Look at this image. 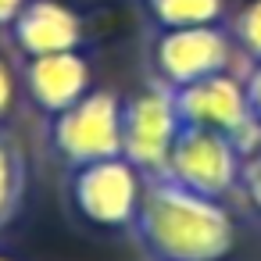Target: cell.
Here are the masks:
<instances>
[{
	"label": "cell",
	"instance_id": "4fadbf2b",
	"mask_svg": "<svg viewBox=\"0 0 261 261\" xmlns=\"http://www.w3.org/2000/svg\"><path fill=\"white\" fill-rule=\"evenodd\" d=\"M240 193L247 197V204L261 215V147L243 158V172H240Z\"/></svg>",
	"mask_w": 261,
	"mask_h": 261
},
{
	"label": "cell",
	"instance_id": "ba28073f",
	"mask_svg": "<svg viewBox=\"0 0 261 261\" xmlns=\"http://www.w3.org/2000/svg\"><path fill=\"white\" fill-rule=\"evenodd\" d=\"M22 86H25V97L43 115L54 118L90 93V61L79 50L29 58L22 68Z\"/></svg>",
	"mask_w": 261,
	"mask_h": 261
},
{
	"label": "cell",
	"instance_id": "3957f363",
	"mask_svg": "<svg viewBox=\"0 0 261 261\" xmlns=\"http://www.w3.org/2000/svg\"><path fill=\"white\" fill-rule=\"evenodd\" d=\"M179 129L182 122L175 111V93L165 83H154L122 100V158L143 179L165 175Z\"/></svg>",
	"mask_w": 261,
	"mask_h": 261
},
{
	"label": "cell",
	"instance_id": "8992f818",
	"mask_svg": "<svg viewBox=\"0 0 261 261\" xmlns=\"http://www.w3.org/2000/svg\"><path fill=\"white\" fill-rule=\"evenodd\" d=\"M240 172H243V154L240 147L211 129H197V125H182L175 136V147L168 154L165 165V179L211 197V200H225L229 193L240 190Z\"/></svg>",
	"mask_w": 261,
	"mask_h": 261
},
{
	"label": "cell",
	"instance_id": "5b68a950",
	"mask_svg": "<svg viewBox=\"0 0 261 261\" xmlns=\"http://www.w3.org/2000/svg\"><path fill=\"white\" fill-rule=\"evenodd\" d=\"M172 93H175V111H179L182 125H197V129H211V133L229 136L243 158H250L261 147V125L250 115L243 83L232 79L229 72L207 75V79L179 86Z\"/></svg>",
	"mask_w": 261,
	"mask_h": 261
},
{
	"label": "cell",
	"instance_id": "e0dca14e",
	"mask_svg": "<svg viewBox=\"0 0 261 261\" xmlns=\"http://www.w3.org/2000/svg\"><path fill=\"white\" fill-rule=\"evenodd\" d=\"M0 261H11V257H4V254H0Z\"/></svg>",
	"mask_w": 261,
	"mask_h": 261
},
{
	"label": "cell",
	"instance_id": "8fae6325",
	"mask_svg": "<svg viewBox=\"0 0 261 261\" xmlns=\"http://www.w3.org/2000/svg\"><path fill=\"white\" fill-rule=\"evenodd\" d=\"M143 4L161 29L218 25V18L225 15V0H143Z\"/></svg>",
	"mask_w": 261,
	"mask_h": 261
},
{
	"label": "cell",
	"instance_id": "7c38bea8",
	"mask_svg": "<svg viewBox=\"0 0 261 261\" xmlns=\"http://www.w3.org/2000/svg\"><path fill=\"white\" fill-rule=\"evenodd\" d=\"M232 40H236V47H240L247 58L261 61V0H250V4L236 15V22H232Z\"/></svg>",
	"mask_w": 261,
	"mask_h": 261
},
{
	"label": "cell",
	"instance_id": "5bb4252c",
	"mask_svg": "<svg viewBox=\"0 0 261 261\" xmlns=\"http://www.w3.org/2000/svg\"><path fill=\"white\" fill-rule=\"evenodd\" d=\"M15 97H18V79H15L11 65L0 58V125L8 122V115L15 108Z\"/></svg>",
	"mask_w": 261,
	"mask_h": 261
},
{
	"label": "cell",
	"instance_id": "7a4b0ae2",
	"mask_svg": "<svg viewBox=\"0 0 261 261\" xmlns=\"http://www.w3.org/2000/svg\"><path fill=\"white\" fill-rule=\"evenodd\" d=\"M50 147L68 168L122 158V97L90 90L79 104L50 118Z\"/></svg>",
	"mask_w": 261,
	"mask_h": 261
},
{
	"label": "cell",
	"instance_id": "52a82bcc",
	"mask_svg": "<svg viewBox=\"0 0 261 261\" xmlns=\"http://www.w3.org/2000/svg\"><path fill=\"white\" fill-rule=\"evenodd\" d=\"M232 61V36L218 25H190V29H161L154 40V72L168 90L200 83L207 75L225 72Z\"/></svg>",
	"mask_w": 261,
	"mask_h": 261
},
{
	"label": "cell",
	"instance_id": "30bf717a",
	"mask_svg": "<svg viewBox=\"0 0 261 261\" xmlns=\"http://www.w3.org/2000/svg\"><path fill=\"white\" fill-rule=\"evenodd\" d=\"M25 190H29V168H25V154L18 150V143L0 129V229L11 225L25 204Z\"/></svg>",
	"mask_w": 261,
	"mask_h": 261
},
{
	"label": "cell",
	"instance_id": "6da1fadb",
	"mask_svg": "<svg viewBox=\"0 0 261 261\" xmlns=\"http://www.w3.org/2000/svg\"><path fill=\"white\" fill-rule=\"evenodd\" d=\"M133 236L150 261H225L236 243V225L222 200L158 175L143 179Z\"/></svg>",
	"mask_w": 261,
	"mask_h": 261
},
{
	"label": "cell",
	"instance_id": "9a60e30c",
	"mask_svg": "<svg viewBox=\"0 0 261 261\" xmlns=\"http://www.w3.org/2000/svg\"><path fill=\"white\" fill-rule=\"evenodd\" d=\"M243 93H247V104H250L254 122L261 125V61H254V68L247 72V79H243Z\"/></svg>",
	"mask_w": 261,
	"mask_h": 261
},
{
	"label": "cell",
	"instance_id": "277c9868",
	"mask_svg": "<svg viewBox=\"0 0 261 261\" xmlns=\"http://www.w3.org/2000/svg\"><path fill=\"white\" fill-rule=\"evenodd\" d=\"M68 197L83 222L97 229H133L140 197H143V175L125 158L93 161V165L72 168Z\"/></svg>",
	"mask_w": 261,
	"mask_h": 261
},
{
	"label": "cell",
	"instance_id": "9c48e42d",
	"mask_svg": "<svg viewBox=\"0 0 261 261\" xmlns=\"http://www.w3.org/2000/svg\"><path fill=\"white\" fill-rule=\"evenodd\" d=\"M11 40L25 58L79 50L83 22L61 0H29L11 22Z\"/></svg>",
	"mask_w": 261,
	"mask_h": 261
},
{
	"label": "cell",
	"instance_id": "2e32d148",
	"mask_svg": "<svg viewBox=\"0 0 261 261\" xmlns=\"http://www.w3.org/2000/svg\"><path fill=\"white\" fill-rule=\"evenodd\" d=\"M25 4H29V0H0V25H11L15 15H18Z\"/></svg>",
	"mask_w": 261,
	"mask_h": 261
}]
</instances>
